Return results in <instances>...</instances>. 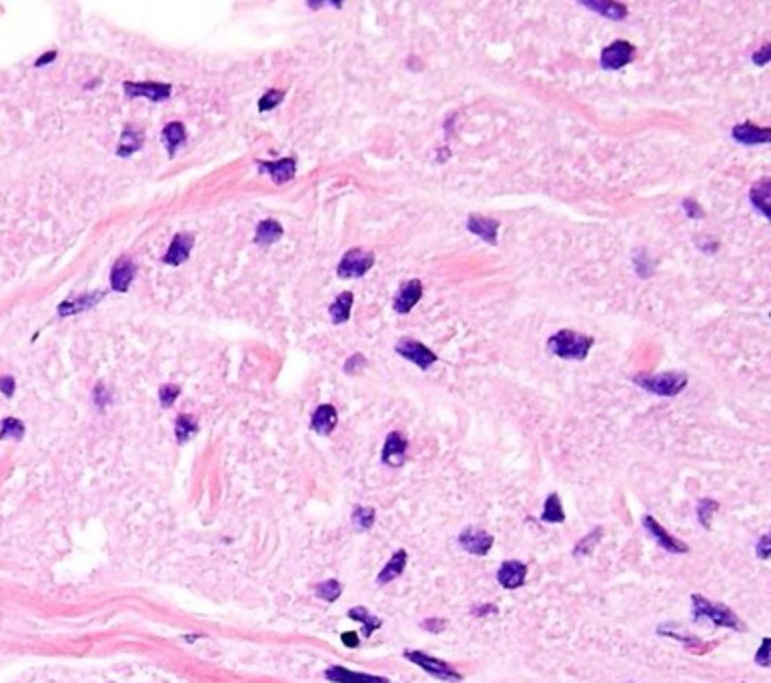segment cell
Instances as JSON below:
<instances>
[{
	"label": "cell",
	"mask_w": 771,
	"mask_h": 683,
	"mask_svg": "<svg viewBox=\"0 0 771 683\" xmlns=\"http://www.w3.org/2000/svg\"><path fill=\"white\" fill-rule=\"evenodd\" d=\"M591 345H593V337L577 333V331H569V329L555 333L547 343L551 353H555L561 359H571V361L585 359L589 349H591Z\"/></svg>",
	"instance_id": "7a4b0ae2"
},
{
	"label": "cell",
	"mask_w": 771,
	"mask_h": 683,
	"mask_svg": "<svg viewBox=\"0 0 771 683\" xmlns=\"http://www.w3.org/2000/svg\"><path fill=\"white\" fill-rule=\"evenodd\" d=\"M375 523V511L371 507H355L353 511V525L359 531H367Z\"/></svg>",
	"instance_id": "836d02e7"
},
{
	"label": "cell",
	"mask_w": 771,
	"mask_h": 683,
	"mask_svg": "<svg viewBox=\"0 0 771 683\" xmlns=\"http://www.w3.org/2000/svg\"><path fill=\"white\" fill-rule=\"evenodd\" d=\"M196 431H198V425H196V421H194L191 415H180L178 417L177 425H175L178 443H187Z\"/></svg>",
	"instance_id": "f546056e"
},
{
	"label": "cell",
	"mask_w": 771,
	"mask_h": 683,
	"mask_svg": "<svg viewBox=\"0 0 771 683\" xmlns=\"http://www.w3.org/2000/svg\"><path fill=\"white\" fill-rule=\"evenodd\" d=\"M0 391L6 397H10L15 393V379L13 377H0Z\"/></svg>",
	"instance_id": "b9f144b4"
},
{
	"label": "cell",
	"mask_w": 771,
	"mask_h": 683,
	"mask_svg": "<svg viewBox=\"0 0 771 683\" xmlns=\"http://www.w3.org/2000/svg\"><path fill=\"white\" fill-rule=\"evenodd\" d=\"M541 521H545V523H563L565 521V511H563L561 499H559L557 493H551L547 497L543 513H541Z\"/></svg>",
	"instance_id": "cb8c5ba5"
},
{
	"label": "cell",
	"mask_w": 771,
	"mask_h": 683,
	"mask_svg": "<svg viewBox=\"0 0 771 683\" xmlns=\"http://www.w3.org/2000/svg\"><path fill=\"white\" fill-rule=\"evenodd\" d=\"M731 135L741 144H761L768 143L771 139L770 128L755 127V125H749V123H743V125L735 127Z\"/></svg>",
	"instance_id": "2e32d148"
},
{
	"label": "cell",
	"mask_w": 771,
	"mask_h": 683,
	"mask_svg": "<svg viewBox=\"0 0 771 683\" xmlns=\"http://www.w3.org/2000/svg\"><path fill=\"white\" fill-rule=\"evenodd\" d=\"M100 297H102V295L95 293V295H86V297L75 299V301H65L63 305H61L59 313H61V317L72 315V313H77V311H82V309H86V307H93V305H95V302H97Z\"/></svg>",
	"instance_id": "4dcf8cb0"
},
{
	"label": "cell",
	"mask_w": 771,
	"mask_h": 683,
	"mask_svg": "<svg viewBox=\"0 0 771 683\" xmlns=\"http://www.w3.org/2000/svg\"><path fill=\"white\" fill-rule=\"evenodd\" d=\"M599 535H601V529H595V533H589L585 539L581 541L579 543L577 547H575V555H585V553H589L591 551V547H593L595 543L599 541Z\"/></svg>",
	"instance_id": "8d00e7d4"
},
{
	"label": "cell",
	"mask_w": 771,
	"mask_h": 683,
	"mask_svg": "<svg viewBox=\"0 0 771 683\" xmlns=\"http://www.w3.org/2000/svg\"><path fill=\"white\" fill-rule=\"evenodd\" d=\"M771 553V539L770 535H761V539L757 543V555L759 559H768Z\"/></svg>",
	"instance_id": "ab89813d"
},
{
	"label": "cell",
	"mask_w": 771,
	"mask_h": 683,
	"mask_svg": "<svg viewBox=\"0 0 771 683\" xmlns=\"http://www.w3.org/2000/svg\"><path fill=\"white\" fill-rule=\"evenodd\" d=\"M283 237V227L277 221H263L257 227V243L263 245H271L274 240Z\"/></svg>",
	"instance_id": "4316f807"
},
{
	"label": "cell",
	"mask_w": 771,
	"mask_h": 683,
	"mask_svg": "<svg viewBox=\"0 0 771 683\" xmlns=\"http://www.w3.org/2000/svg\"><path fill=\"white\" fill-rule=\"evenodd\" d=\"M633 59H635V47L625 40H615L601 52V66L609 70H617L631 63Z\"/></svg>",
	"instance_id": "8992f818"
},
{
	"label": "cell",
	"mask_w": 771,
	"mask_h": 683,
	"mask_svg": "<svg viewBox=\"0 0 771 683\" xmlns=\"http://www.w3.org/2000/svg\"><path fill=\"white\" fill-rule=\"evenodd\" d=\"M341 641H343L347 647H357V645H359V636H357L355 631H345V634L341 636Z\"/></svg>",
	"instance_id": "ee69618b"
},
{
	"label": "cell",
	"mask_w": 771,
	"mask_h": 683,
	"mask_svg": "<svg viewBox=\"0 0 771 683\" xmlns=\"http://www.w3.org/2000/svg\"><path fill=\"white\" fill-rule=\"evenodd\" d=\"M125 93L129 96H145L150 100H162L171 95V86L159 84V82H127Z\"/></svg>",
	"instance_id": "5bb4252c"
},
{
	"label": "cell",
	"mask_w": 771,
	"mask_h": 683,
	"mask_svg": "<svg viewBox=\"0 0 771 683\" xmlns=\"http://www.w3.org/2000/svg\"><path fill=\"white\" fill-rule=\"evenodd\" d=\"M143 144V132L139 128L127 127L123 132V139L118 144V155L120 157H129L132 153H137Z\"/></svg>",
	"instance_id": "603a6c76"
},
{
	"label": "cell",
	"mask_w": 771,
	"mask_h": 683,
	"mask_svg": "<svg viewBox=\"0 0 771 683\" xmlns=\"http://www.w3.org/2000/svg\"><path fill=\"white\" fill-rule=\"evenodd\" d=\"M770 645H771L770 637H763L759 652L755 653V661H757V666H761V668H768V666H770Z\"/></svg>",
	"instance_id": "f35d334b"
},
{
	"label": "cell",
	"mask_w": 771,
	"mask_h": 683,
	"mask_svg": "<svg viewBox=\"0 0 771 683\" xmlns=\"http://www.w3.org/2000/svg\"><path fill=\"white\" fill-rule=\"evenodd\" d=\"M405 453H407V439L397 431L389 433L385 447H383V463L391 467H399L405 461Z\"/></svg>",
	"instance_id": "4fadbf2b"
},
{
	"label": "cell",
	"mask_w": 771,
	"mask_h": 683,
	"mask_svg": "<svg viewBox=\"0 0 771 683\" xmlns=\"http://www.w3.org/2000/svg\"><path fill=\"white\" fill-rule=\"evenodd\" d=\"M349 620H353V621H361L363 623V634L367 637H371L381 625H383V621L379 620L377 615H373V613H369L365 607H353V609H349Z\"/></svg>",
	"instance_id": "7402d4cb"
},
{
	"label": "cell",
	"mask_w": 771,
	"mask_h": 683,
	"mask_svg": "<svg viewBox=\"0 0 771 683\" xmlns=\"http://www.w3.org/2000/svg\"><path fill=\"white\" fill-rule=\"evenodd\" d=\"M283 96H285L283 91H269L267 95L260 96V100H258V111L260 112L271 111V109H274V107L283 100Z\"/></svg>",
	"instance_id": "d590c367"
},
{
	"label": "cell",
	"mask_w": 771,
	"mask_h": 683,
	"mask_svg": "<svg viewBox=\"0 0 771 683\" xmlns=\"http://www.w3.org/2000/svg\"><path fill=\"white\" fill-rule=\"evenodd\" d=\"M643 527L653 535V539L657 541L659 545L665 549V551H669V553H677V555H681V553H687V545L683 543V541H679L677 537H673V535H669L661 525L651 517V515H645L643 517Z\"/></svg>",
	"instance_id": "9c48e42d"
},
{
	"label": "cell",
	"mask_w": 771,
	"mask_h": 683,
	"mask_svg": "<svg viewBox=\"0 0 771 683\" xmlns=\"http://www.w3.org/2000/svg\"><path fill=\"white\" fill-rule=\"evenodd\" d=\"M180 389L177 385H164L161 389V405L162 407H171L175 403V399L178 397Z\"/></svg>",
	"instance_id": "74e56055"
},
{
	"label": "cell",
	"mask_w": 771,
	"mask_h": 683,
	"mask_svg": "<svg viewBox=\"0 0 771 683\" xmlns=\"http://www.w3.org/2000/svg\"><path fill=\"white\" fill-rule=\"evenodd\" d=\"M527 565L521 561H503L497 571L499 583L505 589H517L525 583Z\"/></svg>",
	"instance_id": "30bf717a"
},
{
	"label": "cell",
	"mask_w": 771,
	"mask_h": 683,
	"mask_svg": "<svg viewBox=\"0 0 771 683\" xmlns=\"http://www.w3.org/2000/svg\"><path fill=\"white\" fill-rule=\"evenodd\" d=\"M134 270H137V267L130 259H120L113 267V273H111V285H113L114 291L125 293L129 289L130 281L134 279Z\"/></svg>",
	"instance_id": "d6986e66"
},
{
	"label": "cell",
	"mask_w": 771,
	"mask_h": 683,
	"mask_svg": "<svg viewBox=\"0 0 771 683\" xmlns=\"http://www.w3.org/2000/svg\"><path fill=\"white\" fill-rule=\"evenodd\" d=\"M423 629L431 631V634H441L445 629V621L443 620H427L423 621Z\"/></svg>",
	"instance_id": "60d3db41"
},
{
	"label": "cell",
	"mask_w": 771,
	"mask_h": 683,
	"mask_svg": "<svg viewBox=\"0 0 771 683\" xmlns=\"http://www.w3.org/2000/svg\"><path fill=\"white\" fill-rule=\"evenodd\" d=\"M770 54H771L770 47L765 45V47L761 48L759 52H755V54H754V63H757L759 66H761V64H765L768 61H770Z\"/></svg>",
	"instance_id": "7bdbcfd3"
},
{
	"label": "cell",
	"mask_w": 771,
	"mask_h": 683,
	"mask_svg": "<svg viewBox=\"0 0 771 683\" xmlns=\"http://www.w3.org/2000/svg\"><path fill=\"white\" fill-rule=\"evenodd\" d=\"M337 425V411L331 405H321L311 419V427L319 435H329Z\"/></svg>",
	"instance_id": "ffe728a7"
},
{
	"label": "cell",
	"mask_w": 771,
	"mask_h": 683,
	"mask_svg": "<svg viewBox=\"0 0 771 683\" xmlns=\"http://www.w3.org/2000/svg\"><path fill=\"white\" fill-rule=\"evenodd\" d=\"M315 593H317V597H321V599H325V601L333 604V601H337L338 597H341V593H343V585H341L338 581H335V579H329V581L319 583V585L315 588Z\"/></svg>",
	"instance_id": "1f68e13d"
},
{
	"label": "cell",
	"mask_w": 771,
	"mask_h": 683,
	"mask_svg": "<svg viewBox=\"0 0 771 683\" xmlns=\"http://www.w3.org/2000/svg\"><path fill=\"white\" fill-rule=\"evenodd\" d=\"M493 541L495 539L491 533L475 527H467L465 531L459 533V545L471 555H487L489 549L493 547Z\"/></svg>",
	"instance_id": "ba28073f"
},
{
	"label": "cell",
	"mask_w": 771,
	"mask_h": 683,
	"mask_svg": "<svg viewBox=\"0 0 771 683\" xmlns=\"http://www.w3.org/2000/svg\"><path fill=\"white\" fill-rule=\"evenodd\" d=\"M22 435H24V425L18 421V419H15V417H8V419H4L2 421V425H0V441L2 439H22Z\"/></svg>",
	"instance_id": "d6a6232c"
},
{
	"label": "cell",
	"mask_w": 771,
	"mask_h": 683,
	"mask_svg": "<svg viewBox=\"0 0 771 683\" xmlns=\"http://www.w3.org/2000/svg\"><path fill=\"white\" fill-rule=\"evenodd\" d=\"M467 229H469L473 235L485 238V240H487V243H491V245H495V243H497L499 223L497 221H493V219H489V217L471 215V217H469V221H467Z\"/></svg>",
	"instance_id": "9a60e30c"
},
{
	"label": "cell",
	"mask_w": 771,
	"mask_h": 683,
	"mask_svg": "<svg viewBox=\"0 0 771 683\" xmlns=\"http://www.w3.org/2000/svg\"><path fill=\"white\" fill-rule=\"evenodd\" d=\"M635 383L653 393V395H661V397H673L677 393H681L687 385V377L683 373H659V375H637L635 377Z\"/></svg>",
	"instance_id": "3957f363"
},
{
	"label": "cell",
	"mask_w": 771,
	"mask_h": 683,
	"mask_svg": "<svg viewBox=\"0 0 771 683\" xmlns=\"http://www.w3.org/2000/svg\"><path fill=\"white\" fill-rule=\"evenodd\" d=\"M585 6L595 10V13H599V15L615 18V20H619L627 15V8L619 2H585Z\"/></svg>",
	"instance_id": "83f0119b"
},
{
	"label": "cell",
	"mask_w": 771,
	"mask_h": 683,
	"mask_svg": "<svg viewBox=\"0 0 771 683\" xmlns=\"http://www.w3.org/2000/svg\"><path fill=\"white\" fill-rule=\"evenodd\" d=\"M260 171L269 173L273 176L274 183H287L295 176V169H297V160L295 159H283L277 160V162H258Z\"/></svg>",
	"instance_id": "ac0fdd59"
},
{
	"label": "cell",
	"mask_w": 771,
	"mask_h": 683,
	"mask_svg": "<svg viewBox=\"0 0 771 683\" xmlns=\"http://www.w3.org/2000/svg\"><path fill=\"white\" fill-rule=\"evenodd\" d=\"M405 657L409 661H413L415 666H419L421 669H425L427 673H431L433 677L441 680V682H461V673H457L455 669L451 668L447 661L443 659H437V657H431L427 653L415 652V650H409L405 652Z\"/></svg>",
	"instance_id": "277c9868"
},
{
	"label": "cell",
	"mask_w": 771,
	"mask_h": 683,
	"mask_svg": "<svg viewBox=\"0 0 771 683\" xmlns=\"http://www.w3.org/2000/svg\"><path fill=\"white\" fill-rule=\"evenodd\" d=\"M162 137H164V143L169 146V155H175L177 146L185 143V127L180 123H171V125H166Z\"/></svg>",
	"instance_id": "f1b7e54d"
},
{
	"label": "cell",
	"mask_w": 771,
	"mask_h": 683,
	"mask_svg": "<svg viewBox=\"0 0 771 683\" xmlns=\"http://www.w3.org/2000/svg\"><path fill=\"white\" fill-rule=\"evenodd\" d=\"M397 353L409 359L411 363H415L417 367H421L423 371L429 369L437 361V355L429 347H425L423 343L419 341H413V339H403L397 343Z\"/></svg>",
	"instance_id": "52a82bcc"
},
{
	"label": "cell",
	"mask_w": 771,
	"mask_h": 683,
	"mask_svg": "<svg viewBox=\"0 0 771 683\" xmlns=\"http://www.w3.org/2000/svg\"><path fill=\"white\" fill-rule=\"evenodd\" d=\"M325 677L333 683H389V680H385V677H377V675H369V673H357V671L341 668V666H333V668L327 669Z\"/></svg>",
	"instance_id": "8fae6325"
},
{
	"label": "cell",
	"mask_w": 771,
	"mask_h": 683,
	"mask_svg": "<svg viewBox=\"0 0 771 683\" xmlns=\"http://www.w3.org/2000/svg\"><path fill=\"white\" fill-rule=\"evenodd\" d=\"M54 56H56V52H47L42 59H38V61H36V66H45V64L50 63V61H54Z\"/></svg>",
	"instance_id": "bcb514c9"
},
{
	"label": "cell",
	"mask_w": 771,
	"mask_h": 683,
	"mask_svg": "<svg viewBox=\"0 0 771 683\" xmlns=\"http://www.w3.org/2000/svg\"><path fill=\"white\" fill-rule=\"evenodd\" d=\"M770 183L768 181H761L757 183L754 189H751V203L755 205V208L761 210V215L770 217Z\"/></svg>",
	"instance_id": "484cf974"
},
{
	"label": "cell",
	"mask_w": 771,
	"mask_h": 683,
	"mask_svg": "<svg viewBox=\"0 0 771 683\" xmlns=\"http://www.w3.org/2000/svg\"><path fill=\"white\" fill-rule=\"evenodd\" d=\"M685 207H691L687 208V215H691V217H701V215H703L693 201H685Z\"/></svg>",
	"instance_id": "f6af8a7d"
},
{
	"label": "cell",
	"mask_w": 771,
	"mask_h": 683,
	"mask_svg": "<svg viewBox=\"0 0 771 683\" xmlns=\"http://www.w3.org/2000/svg\"><path fill=\"white\" fill-rule=\"evenodd\" d=\"M693 620L697 623L701 621H711L715 627H727V629H738L745 631V625L741 623L738 615L723 604H713L701 595H693Z\"/></svg>",
	"instance_id": "6da1fadb"
},
{
	"label": "cell",
	"mask_w": 771,
	"mask_h": 683,
	"mask_svg": "<svg viewBox=\"0 0 771 683\" xmlns=\"http://www.w3.org/2000/svg\"><path fill=\"white\" fill-rule=\"evenodd\" d=\"M719 509V503L717 501H713V499H703V501H699V505H697V517H699V523L703 525L706 529H709L711 527V517H713V513Z\"/></svg>",
	"instance_id": "e575fe53"
},
{
	"label": "cell",
	"mask_w": 771,
	"mask_h": 683,
	"mask_svg": "<svg viewBox=\"0 0 771 683\" xmlns=\"http://www.w3.org/2000/svg\"><path fill=\"white\" fill-rule=\"evenodd\" d=\"M351 307H353V295L351 293L338 295L335 302L331 305V319H333V323H345V321H349Z\"/></svg>",
	"instance_id": "d4e9b609"
},
{
	"label": "cell",
	"mask_w": 771,
	"mask_h": 683,
	"mask_svg": "<svg viewBox=\"0 0 771 683\" xmlns=\"http://www.w3.org/2000/svg\"><path fill=\"white\" fill-rule=\"evenodd\" d=\"M191 249H193V237H191V235H187V233H180V235L175 237L173 245H171V249H169L166 254L162 256V261H164L166 265H180L182 261H187V256H189V253H191Z\"/></svg>",
	"instance_id": "e0dca14e"
},
{
	"label": "cell",
	"mask_w": 771,
	"mask_h": 683,
	"mask_svg": "<svg viewBox=\"0 0 771 683\" xmlns=\"http://www.w3.org/2000/svg\"><path fill=\"white\" fill-rule=\"evenodd\" d=\"M421 297H423V283H421V281L413 279V281L405 283V285L399 289L397 297H395V311H397V313H403V315H405V313H409V311H411V309L421 301Z\"/></svg>",
	"instance_id": "7c38bea8"
},
{
	"label": "cell",
	"mask_w": 771,
	"mask_h": 683,
	"mask_svg": "<svg viewBox=\"0 0 771 683\" xmlns=\"http://www.w3.org/2000/svg\"><path fill=\"white\" fill-rule=\"evenodd\" d=\"M405 565H407V551H405V549L395 551V555L389 559V563H387L385 567L381 569V573H379L377 583H379V585H385V583H389V581L397 579V577L405 571Z\"/></svg>",
	"instance_id": "44dd1931"
},
{
	"label": "cell",
	"mask_w": 771,
	"mask_h": 683,
	"mask_svg": "<svg viewBox=\"0 0 771 683\" xmlns=\"http://www.w3.org/2000/svg\"><path fill=\"white\" fill-rule=\"evenodd\" d=\"M375 265V254L367 253L363 249H353L343 256L341 265H338V277L343 279H351V277H363L367 270Z\"/></svg>",
	"instance_id": "5b68a950"
}]
</instances>
